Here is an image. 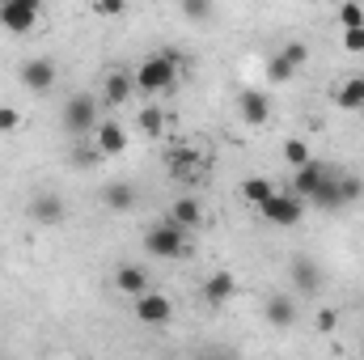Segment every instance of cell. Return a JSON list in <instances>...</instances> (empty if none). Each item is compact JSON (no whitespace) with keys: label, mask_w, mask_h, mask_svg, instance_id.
<instances>
[{"label":"cell","mask_w":364,"mask_h":360,"mask_svg":"<svg viewBox=\"0 0 364 360\" xmlns=\"http://www.w3.org/2000/svg\"><path fill=\"white\" fill-rule=\"evenodd\" d=\"M237 110H242V119H246L250 127H263V123L272 119V102H267L263 90H242L237 93Z\"/></svg>","instance_id":"obj_9"},{"label":"cell","mask_w":364,"mask_h":360,"mask_svg":"<svg viewBox=\"0 0 364 360\" xmlns=\"http://www.w3.org/2000/svg\"><path fill=\"white\" fill-rule=\"evenodd\" d=\"M136 123H140V132H144V136H161V132H166V115H161L157 106H144Z\"/></svg>","instance_id":"obj_24"},{"label":"cell","mask_w":364,"mask_h":360,"mask_svg":"<svg viewBox=\"0 0 364 360\" xmlns=\"http://www.w3.org/2000/svg\"><path fill=\"white\" fill-rule=\"evenodd\" d=\"M288 271H292V284H296V292H318V284H322V271H318V263H314V259L296 255V259L288 263Z\"/></svg>","instance_id":"obj_16"},{"label":"cell","mask_w":364,"mask_h":360,"mask_svg":"<svg viewBox=\"0 0 364 360\" xmlns=\"http://www.w3.org/2000/svg\"><path fill=\"white\" fill-rule=\"evenodd\" d=\"M339 26H364V4L360 0H339Z\"/></svg>","instance_id":"obj_27"},{"label":"cell","mask_w":364,"mask_h":360,"mask_svg":"<svg viewBox=\"0 0 364 360\" xmlns=\"http://www.w3.org/2000/svg\"><path fill=\"white\" fill-rule=\"evenodd\" d=\"M64 199L55 195V191H38L34 199H30V216L38 221V225H64Z\"/></svg>","instance_id":"obj_10"},{"label":"cell","mask_w":364,"mask_h":360,"mask_svg":"<svg viewBox=\"0 0 364 360\" xmlns=\"http://www.w3.org/2000/svg\"><path fill=\"white\" fill-rule=\"evenodd\" d=\"M292 73H296V68H292V64H288L279 51H275V55H267V81H272V85H284V81H292Z\"/></svg>","instance_id":"obj_25"},{"label":"cell","mask_w":364,"mask_h":360,"mask_svg":"<svg viewBox=\"0 0 364 360\" xmlns=\"http://www.w3.org/2000/svg\"><path fill=\"white\" fill-rule=\"evenodd\" d=\"M326 174H331V166H326V162H318V157H309L305 166H296V170H292V191L309 203V195L318 191V182L326 179Z\"/></svg>","instance_id":"obj_8"},{"label":"cell","mask_w":364,"mask_h":360,"mask_svg":"<svg viewBox=\"0 0 364 360\" xmlns=\"http://www.w3.org/2000/svg\"><path fill=\"white\" fill-rule=\"evenodd\" d=\"M102 203H106L110 212H132V208H136V191H132L127 182H110V186L102 191Z\"/></svg>","instance_id":"obj_19"},{"label":"cell","mask_w":364,"mask_h":360,"mask_svg":"<svg viewBox=\"0 0 364 360\" xmlns=\"http://www.w3.org/2000/svg\"><path fill=\"white\" fill-rule=\"evenodd\" d=\"M343 51L364 55V26H348V30H343Z\"/></svg>","instance_id":"obj_30"},{"label":"cell","mask_w":364,"mask_h":360,"mask_svg":"<svg viewBox=\"0 0 364 360\" xmlns=\"http://www.w3.org/2000/svg\"><path fill=\"white\" fill-rule=\"evenodd\" d=\"M144 250H149L153 259H178L182 250H186V225H178L174 216L157 221V225L144 233Z\"/></svg>","instance_id":"obj_3"},{"label":"cell","mask_w":364,"mask_h":360,"mask_svg":"<svg viewBox=\"0 0 364 360\" xmlns=\"http://www.w3.org/2000/svg\"><path fill=\"white\" fill-rule=\"evenodd\" d=\"M272 191H275V182H267V179H246V182H242V199H246L250 208H259Z\"/></svg>","instance_id":"obj_23"},{"label":"cell","mask_w":364,"mask_h":360,"mask_svg":"<svg viewBox=\"0 0 364 360\" xmlns=\"http://www.w3.org/2000/svg\"><path fill=\"white\" fill-rule=\"evenodd\" d=\"M335 322H339L335 309H318V331H335Z\"/></svg>","instance_id":"obj_34"},{"label":"cell","mask_w":364,"mask_h":360,"mask_svg":"<svg viewBox=\"0 0 364 360\" xmlns=\"http://www.w3.org/2000/svg\"><path fill=\"white\" fill-rule=\"evenodd\" d=\"M339 195H343V203H356V199L364 195V179H356V174L339 179Z\"/></svg>","instance_id":"obj_29"},{"label":"cell","mask_w":364,"mask_h":360,"mask_svg":"<svg viewBox=\"0 0 364 360\" xmlns=\"http://www.w3.org/2000/svg\"><path fill=\"white\" fill-rule=\"evenodd\" d=\"M178 68H182V51L166 47L157 55H149L140 68H136V93H170L178 85Z\"/></svg>","instance_id":"obj_1"},{"label":"cell","mask_w":364,"mask_h":360,"mask_svg":"<svg viewBox=\"0 0 364 360\" xmlns=\"http://www.w3.org/2000/svg\"><path fill=\"white\" fill-rule=\"evenodd\" d=\"M263 314H267V322H272V327L284 331V327H292V322H296V301H292L288 292H272V297H267V305H263Z\"/></svg>","instance_id":"obj_14"},{"label":"cell","mask_w":364,"mask_h":360,"mask_svg":"<svg viewBox=\"0 0 364 360\" xmlns=\"http://www.w3.org/2000/svg\"><path fill=\"white\" fill-rule=\"evenodd\" d=\"M47 0H0V30L9 34H30L43 17Z\"/></svg>","instance_id":"obj_5"},{"label":"cell","mask_w":364,"mask_h":360,"mask_svg":"<svg viewBox=\"0 0 364 360\" xmlns=\"http://www.w3.org/2000/svg\"><path fill=\"white\" fill-rule=\"evenodd\" d=\"M309 203H318V208H326V212L343 208V195H339V174H335V170H331L326 179L318 182V191L309 195Z\"/></svg>","instance_id":"obj_18"},{"label":"cell","mask_w":364,"mask_h":360,"mask_svg":"<svg viewBox=\"0 0 364 360\" xmlns=\"http://www.w3.org/2000/svg\"><path fill=\"white\" fill-rule=\"evenodd\" d=\"M166 166H170V174H174V179H191V174H195V166H199V153L182 144V149H174V153L166 157Z\"/></svg>","instance_id":"obj_20"},{"label":"cell","mask_w":364,"mask_h":360,"mask_svg":"<svg viewBox=\"0 0 364 360\" xmlns=\"http://www.w3.org/2000/svg\"><path fill=\"white\" fill-rule=\"evenodd\" d=\"M259 216L267 221V225H275V229H292V225H301V216H305V199L288 186V191H279L275 186L272 195L259 203Z\"/></svg>","instance_id":"obj_2"},{"label":"cell","mask_w":364,"mask_h":360,"mask_svg":"<svg viewBox=\"0 0 364 360\" xmlns=\"http://www.w3.org/2000/svg\"><path fill=\"white\" fill-rule=\"evenodd\" d=\"M170 216H174L178 225H186V229H195V225L203 221V208H199V199H191V195H178V199H174V208H170Z\"/></svg>","instance_id":"obj_21"},{"label":"cell","mask_w":364,"mask_h":360,"mask_svg":"<svg viewBox=\"0 0 364 360\" xmlns=\"http://www.w3.org/2000/svg\"><path fill=\"white\" fill-rule=\"evenodd\" d=\"M97 110H102V102L93 97V93H73L68 102H64V132L68 136H85V132H93L102 119H97Z\"/></svg>","instance_id":"obj_4"},{"label":"cell","mask_w":364,"mask_h":360,"mask_svg":"<svg viewBox=\"0 0 364 360\" xmlns=\"http://www.w3.org/2000/svg\"><path fill=\"white\" fill-rule=\"evenodd\" d=\"M132 93H136V77H132V73H123V68L106 73V81H102V102H106V106H123Z\"/></svg>","instance_id":"obj_12"},{"label":"cell","mask_w":364,"mask_h":360,"mask_svg":"<svg viewBox=\"0 0 364 360\" xmlns=\"http://www.w3.org/2000/svg\"><path fill=\"white\" fill-rule=\"evenodd\" d=\"M149 288V271L136 268V263H123V268L114 271V292H123V297H140Z\"/></svg>","instance_id":"obj_15"},{"label":"cell","mask_w":364,"mask_h":360,"mask_svg":"<svg viewBox=\"0 0 364 360\" xmlns=\"http://www.w3.org/2000/svg\"><path fill=\"white\" fill-rule=\"evenodd\" d=\"M335 106H339V110L360 115V110H364V77H348V81L335 90Z\"/></svg>","instance_id":"obj_17"},{"label":"cell","mask_w":364,"mask_h":360,"mask_svg":"<svg viewBox=\"0 0 364 360\" xmlns=\"http://www.w3.org/2000/svg\"><path fill=\"white\" fill-rule=\"evenodd\" d=\"M132 309H136V318L144 327H170L174 322V301L166 292H153V288H144L140 297H132Z\"/></svg>","instance_id":"obj_6"},{"label":"cell","mask_w":364,"mask_h":360,"mask_svg":"<svg viewBox=\"0 0 364 360\" xmlns=\"http://www.w3.org/2000/svg\"><path fill=\"white\" fill-rule=\"evenodd\" d=\"M127 9V0H93V13L97 17H119Z\"/></svg>","instance_id":"obj_32"},{"label":"cell","mask_w":364,"mask_h":360,"mask_svg":"<svg viewBox=\"0 0 364 360\" xmlns=\"http://www.w3.org/2000/svg\"><path fill=\"white\" fill-rule=\"evenodd\" d=\"M279 55H284L292 68H305V64H309V47H305V43H284V51H279Z\"/></svg>","instance_id":"obj_28"},{"label":"cell","mask_w":364,"mask_h":360,"mask_svg":"<svg viewBox=\"0 0 364 360\" xmlns=\"http://www.w3.org/2000/svg\"><path fill=\"white\" fill-rule=\"evenodd\" d=\"M17 127H21V110L17 106H0V136H9Z\"/></svg>","instance_id":"obj_31"},{"label":"cell","mask_w":364,"mask_h":360,"mask_svg":"<svg viewBox=\"0 0 364 360\" xmlns=\"http://www.w3.org/2000/svg\"><path fill=\"white\" fill-rule=\"evenodd\" d=\"M309 157H314V153H309V144H305V140H296V136H292V140H284V162H288L292 170H296V166H305Z\"/></svg>","instance_id":"obj_26"},{"label":"cell","mask_w":364,"mask_h":360,"mask_svg":"<svg viewBox=\"0 0 364 360\" xmlns=\"http://www.w3.org/2000/svg\"><path fill=\"white\" fill-rule=\"evenodd\" d=\"M182 17L186 21H195V26H203V21H212V13H216V4L212 0H178Z\"/></svg>","instance_id":"obj_22"},{"label":"cell","mask_w":364,"mask_h":360,"mask_svg":"<svg viewBox=\"0 0 364 360\" xmlns=\"http://www.w3.org/2000/svg\"><path fill=\"white\" fill-rule=\"evenodd\" d=\"M233 297H237L233 271H216V275L203 280V301H208V305H225V301H233Z\"/></svg>","instance_id":"obj_13"},{"label":"cell","mask_w":364,"mask_h":360,"mask_svg":"<svg viewBox=\"0 0 364 360\" xmlns=\"http://www.w3.org/2000/svg\"><path fill=\"white\" fill-rule=\"evenodd\" d=\"M97 162H102L97 144H93V149H77V153H73V166H97Z\"/></svg>","instance_id":"obj_33"},{"label":"cell","mask_w":364,"mask_h":360,"mask_svg":"<svg viewBox=\"0 0 364 360\" xmlns=\"http://www.w3.org/2000/svg\"><path fill=\"white\" fill-rule=\"evenodd\" d=\"M17 77H21V85L30 93H51L55 81H60V68H55L51 55H30V60L17 68Z\"/></svg>","instance_id":"obj_7"},{"label":"cell","mask_w":364,"mask_h":360,"mask_svg":"<svg viewBox=\"0 0 364 360\" xmlns=\"http://www.w3.org/2000/svg\"><path fill=\"white\" fill-rule=\"evenodd\" d=\"M93 144H97V153L102 157H119L123 149H127V132H123V123H97L93 127Z\"/></svg>","instance_id":"obj_11"}]
</instances>
